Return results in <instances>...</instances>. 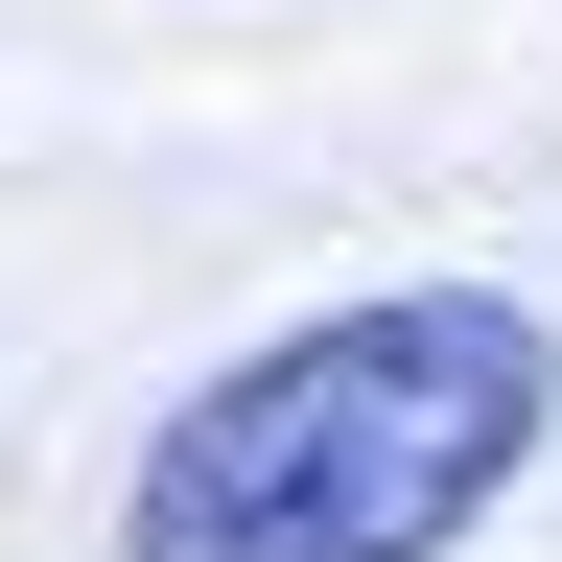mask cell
<instances>
[{"label": "cell", "mask_w": 562, "mask_h": 562, "mask_svg": "<svg viewBox=\"0 0 562 562\" xmlns=\"http://www.w3.org/2000/svg\"><path fill=\"white\" fill-rule=\"evenodd\" d=\"M539 446H562V328L516 281H375L140 422L117 562H469Z\"/></svg>", "instance_id": "1"}]
</instances>
